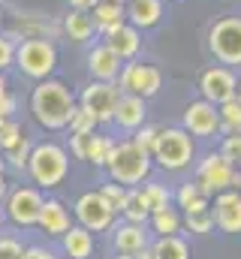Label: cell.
<instances>
[{
  "instance_id": "36",
  "label": "cell",
  "mask_w": 241,
  "mask_h": 259,
  "mask_svg": "<svg viewBox=\"0 0 241 259\" xmlns=\"http://www.w3.org/2000/svg\"><path fill=\"white\" fill-rule=\"evenodd\" d=\"M15 109H18V100L6 84V75H0V118H15Z\"/></svg>"
},
{
  "instance_id": "29",
  "label": "cell",
  "mask_w": 241,
  "mask_h": 259,
  "mask_svg": "<svg viewBox=\"0 0 241 259\" xmlns=\"http://www.w3.org/2000/svg\"><path fill=\"white\" fill-rule=\"evenodd\" d=\"M217 115H220V133H223V136L241 133V103H238V97L220 103V106H217Z\"/></svg>"
},
{
  "instance_id": "50",
  "label": "cell",
  "mask_w": 241,
  "mask_h": 259,
  "mask_svg": "<svg viewBox=\"0 0 241 259\" xmlns=\"http://www.w3.org/2000/svg\"><path fill=\"white\" fill-rule=\"evenodd\" d=\"M0 3H9V0H0Z\"/></svg>"
},
{
  "instance_id": "39",
  "label": "cell",
  "mask_w": 241,
  "mask_h": 259,
  "mask_svg": "<svg viewBox=\"0 0 241 259\" xmlns=\"http://www.w3.org/2000/svg\"><path fill=\"white\" fill-rule=\"evenodd\" d=\"M220 154L235 166L241 163V133H232V136H223V145H220Z\"/></svg>"
},
{
  "instance_id": "41",
  "label": "cell",
  "mask_w": 241,
  "mask_h": 259,
  "mask_svg": "<svg viewBox=\"0 0 241 259\" xmlns=\"http://www.w3.org/2000/svg\"><path fill=\"white\" fill-rule=\"evenodd\" d=\"M157 133H160V127H154V124H142V127L136 130L133 142H136L139 148H145V151L151 154V148H154V142H157Z\"/></svg>"
},
{
  "instance_id": "12",
  "label": "cell",
  "mask_w": 241,
  "mask_h": 259,
  "mask_svg": "<svg viewBox=\"0 0 241 259\" xmlns=\"http://www.w3.org/2000/svg\"><path fill=\"white\" fill-rule=\"evenodd\" d=\"M118 97H120L118 81H97V78H91V81L82 88V94H78V100H75V103H78V106H85L88 112H94L100 124H109V121H112V112H115Z\"/></svg>"
},
{
  "instance_id": "47",
  "label": "cell",
  "mask_w": 241,
  "mask_h": 259,
  "mask_svg": "<svg viewBox=\"0 0 241 259\" xmlns=\"http://www.w3.org/2000/svg\"><path fill=\"white\" fill-rule=\"evenodd\" d=\"M6 223V211H3V202H0V226Z\"/></svg>"
},
{
  "instance_id": "7",
  "label": "cell",
  "mask_w": 241,
  "mask_h": 259,
  "mask_svg": "<svg viewBox=\"0 0 241 259\" xmlns=\"http://www.w3.org/2000/svg\"><path fill=\"white\" fill-rule=\"evenodd\" d=\"M46 196L39 193V187H30V184H18L6 193L3 202V211H6V220L21 226V229H30L36 226V217H39V208H43Z\"/></svg>"
},
{
  "instance_id": "25",
  "label": "cell",
  "mask_w": 241,
  "mask_h": 259,
  "mask_svg": "<svg viewBox=\"0 0 241 259\" xmlns=\"http://www.w3.org/2000/svg\"><path fill=\"white\" fill-rule=\"evenodd\" d=\"M175 202L184 214H196V211H208V202L211 196L202 193V187L193 181V184H181V190L175 193Z\"/></svg>"
},
{
  "instance_id": "31",
  "label": "cell",
  "mask_w": 241,
  "mask_h": 259,
  "mask_svg": "<svg viewBox=\"0 0 241 259\" xmlns=\"http://www.w3.org/2000/svg\"><path fill=\"white\" fill-rule=\"evenodd\" d=\"M30 148H33V142L27 139V136H21L9 151H3L0 157H3V163H6V169H15V172H24L27 169V157H30Z\"/></svg>"
},
{
  "instance_id": "44",
  "label": "cell",
  "mask_w": 241,
  "mask_h": 259,
  "mask_svg": "<svg viewBox=\"0 0 241 259\" xmlns=\"http://www.w3.org/2000/svg\"><path fill=\"white\" fill-rule=\"evenodd\" d=\"M100 0H69V9H78V12H91Z\"/></svg>"
},
{
  "instance_id": "34",
  "label": "cell",
  "mask_w": 241,
  "mask_h": 259,
  "mask_svg": "<svg viewBox=\"0 0 241 259\" xmlns=\"http://www.w3.org/2000/svg\"><path fill=\"white\" fill-rule=\"evenodd\" d=\"M184 226H187V232H196V235H208V232H214V214H211V211L184 214Z\"/></svg>"
},
{
  "instance_id": "19",
  "label": "cell",
  "mask_w": 241,
  "mask_h": 259,
  "mask_svg": "<svg viewBox=\"0 0 241 259\" xmlns=\"http://www.w3.org/2000/svg\"><path fill=\"white\" fill-rule=\"evenodd\" d=\"M112 244H115V250L120 256H133V253L151 247V238H148V229L142 223H127L124 220L118 229L112 232Z\"/></svg>"
},
{
  "instance_id": "40",
  "label": "cell",
  "mask_w": 241,
  "mask_h": 259,
  "mask_svg": "<svg viewBox=\"0 0 241 259\" xmlns=\"http://www.w3.org/2000/svg\"><path fill=\"white\" fill-rule=\"evenodd\" d=\"M91 136H94V133H69V154H72L75 160H85V157H88Z\"/></svg>"
},
{
  "instance_id": "48",
  "label": "cell",
  "mask_w": 241,
  "mask_h": 259,
  "mask_svg": "<svg viewBox=\"0 0 241 259\" xmlns=\"http://www.w3.org/2000/svg\"><path fill=\"white\" fill-rule=\"evenodd\" d=\"M235 97H238V103H241V81H238V91H235Z\"/></svg>"
},
{
  "instance_id": "42",
  "label": "cell",
  "mask_w": 241,
  "mask_h": 259,
  "mask_svg": "<svg viewBox=\"0 0 241 259\" xmlns=\"http://www.w3.org/2000/svg\"><path fill=\"white\" fill-rule=\"evenodd\" d=\"M24 244L15 235H0V259H21Z\"/></svg>"
},
{
  "instance_id": "13",
  "label": "cell",
  "mask_w": 241,
  "mask_h": 259,
  "mask_svg": "<svg viewBox=\"0 0 241 259\" xmlns=\"http://www.w3.org/2000/svg\"><path fill=\"white\" fill-rule=\"evenodd\" d=\"M199 91H202V100L220 106V103H226V100L235 97L238 81H235V75H232L226 66H208V69H202V75H199Z\"/></svg>"
},
{
  "instance_id": "33",
  "label": "cell",
  "mask_w": 241,
  "mask_h": 259,
  "mask_svg": "<svg viewBox=\"0 0 241 259\" xmlns=\"http://www.w3.org/2000/svg\"><path fill=\"white\" fill-rule=\"evenodd\" d=\"M142 196H145L151 214H157V211H163V208L172 205V193H169L163 184H145V187H142Z\"/></svg>"
},
{
  "instance_id": "30",
  "label": "cell",
  "mask_w": 241,
  "mask_h": 259,
  "mask_svg": "<svg viewBox=\"0 0 241 259\" xmlns=\"http://www.w3.org/2000/svg\"><path fill=\"white\" fill-rule=\"evenodd\" d=\"M112 148H115V139H109V136H100V133L94 130V136H91V145H88V157H85V160H88V163H94V166H100V169H106Z\"/></svg>"
},
{
  "instance_id": "27",
  "label": "cell",
  "mask_w": 241,
  "mask_h": 259,
  "mask_svg": "<svg viewBox=\"0 0 241 259\" xmlns=\"http://www.w3.org/2000/svg\"><path fill=\"white\" fill-rule=\"evenodd\" d=\"M148 226H151V232L160 238V235H178L181 226H184V217H181L178 211L169 205V208H163V211H157V214H151L148 217Z\"/></svg>"
},
{
  "instance_id": "22",
  "label": "cell",
  "mask_w": 241,
  "mask_h": 259,
  "mask_svg": "<svg viewBox=\"0 0 241 259\" xmlns=\"http://www.w3.org/2000/svg\"><path fill=\"white\" fill-rule=\"evenodd\" d=\"M60 250L66 259H91L94 253V232H88L85 226H69L60 235Z\"/></svg>"
},
{
  "instance_id": "32",
  "label": "cell",
  "mask_w": 241,
  "mask_h": 259,
  "mask_svg": "<svg viewBox=\"0 0 241 259\" xmlns=\"http://www.w3.org/2000/svg\"><path fill=\"white\" fill-rule=\"evenodd\" d=\"M97 127H100L97 115H94V112H88L85 106H78V103H75V109H72V115H69V124H66V130H69V133H94Z\"/></svg>"
},
{
  "instance_id": "3",
  "label": "cell",
  "mask_w": 241,
  "mask_h": 259,
  "mask_svg": "<svg viewBox=\"0 0 241 259\" xmlns=\"http://www.w3.org/2000/svg\"><path fill=\"white\" fill-rule=\"evenodd\" d=\"M106 172H109L112 181H118L124 187H136L151 172V154L145 148H139L133 139L115 142V148L109 154V163H106Z\"/></svg>"
},
{
  "instance_id": "16",
  "label": "cell",
  "mask_w": 241,
  "mask_h": 259,
  "mask_svg": "<svg viewBox=\"0 0 241 259\" xmlns=\"http://www.w3.org/2000/svg\"><path fill=\"white\" fill-rule=\"evenodd\" d=\"M120 66H124V61H120L106 42H97V46L88 52V72H91V78H97V81H118Z\"/></svg>"
},
{
  "instance_id": "49",
  "label": "cell",
  "mask_w": 241,
  "mask_h": 259,
  "mask_svg": "<svg viewBox=\"0 0 241 259\" xmlns=\"http://www.w3.org/2000/svg\"><path fill=\"white\" fill-rule=\"evenodd\" d=\"M118 259H130V256H118Z\"/></svg>"
},
{
  "instance_id": "43",
  "label": "cell",
  "mask_w": 241,
  "mask_h": 259,
  "mask_svg": "<svg viewBox=\"0 0 241 259\" xmlns=\"http://www.w3.org/2000/svg\"><path fill=\"white\" fill-rule=\"evenodd\" d=\"M21 259H58V256H55V250H52V247H43V244H30V247H24Z\"/></svg>"
},
{
  "instance_id": "15",
  "label": "cell",
  "mask_w": 241,
  "mask_h": 259,
  "mask_svg": "<svg viewBox=\"0 0 241 259\" xmlns=\"http://www.w3.org/2000/svg\"><path fill=\"white\" fill-rule=\"evenodd\" d=\"M214 226L226 235H238L241 232V193L232 190H223V193L214 196Z\"/></svg>"
},
{
  "instance_id": "18",
  "label": "cell",
  "mask_w": 241,
  "mask_h": 259,
  "mask_svg": "<svg viewBox=\"0 0 241 259\" xmlns=\"http://www.w3.org/2000/svg\"><path fill=\"white\" fill-rule=\"evenodd\" d=\"M36 226H39L49 238H60V235L72 226V214H69V208H66L60 199H46L43 208H39Z\"/></svg>"
},
{
  "instance_id": "20",
  "label": "cell",
  "mask_w": 241,
  "mask_h": 259,
  "mask_svg": "<svg viewBox=\"0 0 241 259\" xmlns=\"http://www.w3.org/2000/svg\"><path fill=\"white\" fill-rule=\"evenodd\" d=\"M106 46L118 55L120 61H133L139 55V49H142V30L124 21L112 33H106Z\"/></svg>"
},
{
  "instance_id": "1",
  "label": "cell",
  "mask_w": 241,
  "mask_h": 259,
  "mask_svg": "<svg viewBox=\"0 0 241 259\" xmlns=\"http://www.w3.org/2000/svg\"><path fill=\"white\" fill-rule=\"evenodd\" d=\"M27 109H30V118L43 130L58 133V130H66V124H69V115L75 109V94L58 78H43L33 84Z\"/></svg>"
},
{
  "instance_id": "10",
  "label": "cell",
  "mask_w": 241,
  "mask_h": 259,
  "mask_svg": "<svg viewBox=\"0 0 241 259\" xmlns=\"http://www.w3.org/2000/svg\"><path fill=\"white\" fill-rule=\"evenodd\" d=\"M235 166L223 157V154H208L199 169H196V184L202 187V193L208 196H217L223 190H232L235 187Z\"/></svg>"
},
{
  "instance_id": "35",
  "label": "cell",
  "mask_w": 241,
  "mask_h": 259,
  "mask_svg": "<svg viewBox=\"0 0 241 259\" xmlns=\"http://www.w3.org/2000/svg\"><path fill=\"white\" fill-rule=\"evenodd\" d=\"M21 136H24V133H21V124H18L15 118H0V154L9 151Z\"/></svg>"
},
{
  "instance_id": "11",
  "label": "cell",
  "mask_w": 241,
  "mask_h": 259,
  "mask_svg": "<svg viewBox=\"0 0 241 259\" xmlns=\"http://www.w3.org/2000/svg\"><path fill=\"white\" fill-rule=\"evenodd\" d=\"M163 84V75L160 69L151 64H139V61H130V64L120 66V75H118V88L120 94H136L142 100L154 97Z\"/></svg>"
},
{
  "instance_id": "21",
  "label": "cell",
  "mask_w": 241,
  "mask_h": 259,
  "mask_svg": "<svg viewBox=\"0 0 241 259\" xmlns=\"http://www.w3.org/2000/svg\"><path fill=\"white\" fill-rule=\"evenodd\" d=\"M124 12H127V21L133 27L148 30V27L160 24V18H163V0H127Z\"/></svg>"
},
{
  "instance_id": "28",
  "label": "cell",
  "mask_w": 241,
  "mask_h": 259,
  "mask_svg": "<svg viewBox=\"0 0 241 259\" xmlns=\"http://www.w3.org/2000/svg\"><path fill=\"white\" fill-rule=\"evenodd\" d=\"M151 250L157 259H190V244L181 235H160L151 244Z\"/></svg>"
},
{
  "instance_id": "6",
  "label": "cell",
  "mask_w": 241,
  "mask_h": 259,
  "mask_svg": "<svg viewBox=\"0 0 241 259\" xmlns=\"http://www.w3.org/2000/svg\"><path fill=\"white\" fill-rule=\"evenodd\" d=\"M72 217L78 220V226H85L88 232L97 235V232L112 229L118 211L112 208V202L100 193V190H88V193H82L78 199H75V205H72Z\"/></svg>"
},
{
  "instance_id": "8",
  "label": "cell",
  "mask_w": 241,
  "mask_h": 259,
  "mask_svg": "<svg viewBox=\"0 0 241 259\" xmlns=\"http://www.w3.org/2000/svg\"><path fill=\"white\" fill-rule=\"evenodd\" d=\"M208 49L220 64H241V18H220L208 30Z\"/></svg>"
},
{
  "instance_id": "24",
  "label": "cell",
  "mask_w": 241,
  "mask_h": 259,
  "mask_svg": "<svg viewBox=\"0 0 241 259\" xmlns=\"http://www.w3.org/2000/svg\"><path fill=\"white\" fill-rule=\"evenodd\" d=\"M94 15V27H97V33H112L115 27H120L124 21H127V12H124V3H115V0H100L94 9H91Z\"/></svg>"
},
{
  "instance_id": "14",
  "label": "cell",
  "mask_w": 241,
  "mask_h": 259,
  "mask_svg": "<svg viewBox=\"0 0 241 259\" xmlns=\"http://www.w3.org/2000/svg\"><path fill=\"white\" fill-rule=\"evenodd\" d=\"M184 130L190 136H217L220 133V115H217V106L208 103V100H199V103H190L184 109Z\"/></svg>"
},
{
  "instance_id": "17",
  "label": "cell",
  "mask_w": 241,
  "mask_h": 259,
  "mask_svg": "<svg viewBox=\"0 0 241 259\" xmlns=\"http://www.w3.org/2000/svg\"><path fill=\"white\" fill-rule=\"evenodd\" d=\"M145 100L136 97V94H120L118 103H115V112H112V124H118L124 133H136V130L145 124Z\"/></svg>"
},
{
  "instance_id": "23",
  "label": "cell",
  "mask_w": 241,
  "mask_h": 259,
  "mask_svg": "<svg viewBox=\"0 0 241 259\" xmlns=\"http://www.w3.org/2000/svg\"><path fill=\"white\" fill-rule=\"evenodd\" d=\"M60 30L66 33V39H72V42H78V46H82V42H91L94 33H97L94 18H91L88 12H78V9H69V12L63 15Z\"/></svg>"
},
{
  "instance_id": "46",
  "label": "cell",
  "mask_w": 241,
  "mask_h": 259,
  "mask_svg": "<svg viewBox=\"0 0 241 259\" xmlns=\"http://www.w3.org/2000/svg\"><path fill=\"white\" fill-rule=\"evenodd\" d=\"M9 193V184H6V172H0V199Z\"/></svg>"
},
{
  "instance_id": "26",
  "label": "cell",
  "mask_w": 241,
  "mask_h": 259,
  "mask_svg": "<svg viewBox=\"0 0 241 259\" xmlns=\"http://www.w3.org/2000/svg\"><path fill=\"white\" fill-rule=\"evenodd\" d=\"M120 214H124L127 223H142V226H148L151 211H148V202H145V196H142V187H130V190H127V202H124Z\"/></svg>"
},
{
  "instance_id": "9",
  "label": "cell",
  "mask_w": 241,
  "mask_h": 259,
  "mask_svg": "<svg viewBox=\"0 0 241 259\" xmlns=\"http://www.w3.org/2000/svg\"><path fill=\"white\" fill-rule=\"evenodd\" d=\"M9 33L15 42L18 39H58L60 33V21L52 18V15H43V12H12V21L9 27L3 30Z\"/></svg>"
},
{
  "instance_id": "37",
  "label": "cell",
  "mask_w": 241,
  "mask_h": 259,
  "mask_svg": "<svg viewBox=\"0 0 241 259\" xmlns=\"http://www.w3.org/2000/svg\"><path fill=\"white\" fill-rule=\"evenodd\" d=\"M15 64V39L0 30V72H9Z\"/></svg>"
},
{
  "instance_id": "45",
  "label": "cell",
  "mask_w": 241,
  "mask_h": 259,
  "mask_svg": "<svg viewBox=\"0 0 241 259\" xmlns=\"http://www.w3.org/2000/svg\"><path fill=\"white\" fill-rule=\"evenodd\" d=\"M130 259H157V256H154V250H151V247H145V250H139V253H133Z\"/></svg>"
},
{
  "instance_id": "4",
  "label": "cell",
  "mask_w": 241,
  "mask_h": 259,
  "mask_svg": "<svg viewBox=\"0 0 241 259\" xmlns=\"http://www.w3.org/2000/svg\"><path fill=\"white\" fill-rule=\"evenodd\" d=\"M12 69H18L30 81L52 78V72L58 69V46L52 39H18Z\"/></svg>"
},
{
  "instance_id": "5",
  "label": "cell",
  "mask_w": 241,
  "mask_h": 259,
  "mask_svg": "<svg viewBox=\"0 0 241 259\" xmlns=\"http://www.w3.org/2000/svg\"><path fill=\"white\" fill-rule=\"evenodd\" d=\"M193 154H196L193 136L184 127H166L157 133V142L151 148V163H157L166 172H181L190 166Z\"/></svg>"
},
{
  "instance_id": "2",
  "label": "cell",
  "mask_w": 241,
  "mask_h": 259,
  "mask_svg": "<svg viewBox=\"0 0 241 259\" xmlns=\"http://www.w3.org/2000/svg\"><path fill=\"white\" fill-rule=\"evenodd\" d=\"M24 172L30 175V181L39 190H55L69 175V151L58 142H36L30 148Z\"/></svg>"
},
{
  "instance_id": "38",
  "label": "cell",
  "mask_w": 241,
  "mask_h": 259,
  "mask_svg": "<svg viewBox=\"0 0 241 259\" xmlns=\"http://www.w3.org/2000/svg\"><path fill=\"white\" fill-rule=\"evenodd\" d=\"M127 190H130V187H124V184H118V181H109V184L100 187V193L112 202V208H115L118 214H120V208H124V202H127Z\"/></svg>"
}]
</instances>
